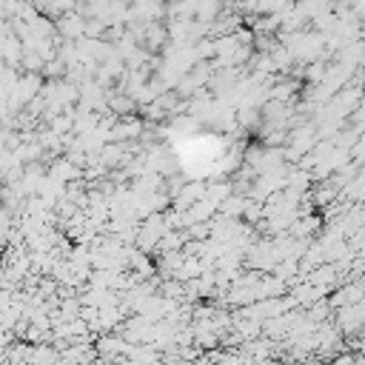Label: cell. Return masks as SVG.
<instances>
[{"mask_svg": "<svg viewBox=\"0 0 365 365\" xmlns=\"http://www.w3.org/2000/svg\"><path fill=\"white\" fill-rule=\"evenodd\" d=\"M83 26H86V17H77V14H63V20L57 23V29H60L63 37H80L83 34Z\"/></svg>", "mask_w": 365, "mask_h": 365, "instance_id": "cell-1", "label": "cell"}]
</instances>
